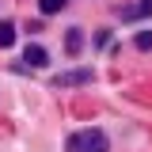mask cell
<instances>
[{
	"mask_svg": "<svg viewBox=\"0 0 152 152\" xmlns=\"http://www.w3.org/2000/svg\"><path fill=\"white\" fill-rule=\"evenodd\" d=\"M69 152H107V133L103 129H80L69 137Z\"/></svg>",
	"mask_w": 152,
	"mask_h": 152,
	"instance_id": "1",
	"label": "cell"
},
{
	"mask_svg": "<svg viewBox=\"0 0 152 152\" xmlns=\"http://www.w3.org/2000/svg\"><path fill=\"white\" fill-rule=\"evenodd\" d=\"M95 80V72L91 69H72V72H61V76H53V84L57 88H72V84H91Z\"/></svg>",
	"mask_w": 152,
	"mask_h": 152,
	"instance_id": "2",
	"label": "cell"
},
{
	"mask_svg": "<svg viewBox=\"0 0 152 152\" xmlns=\"http://www.w3.org/2000/svg\"><path fill=\"white\" fill-rule=\"evenodd\" d=\"M23 61H27L31 69H46V65H50V53H46L42 46H34V42H31V46L23 50Z\"/></svg>",
	"mask_w": 152,
	"mask_h": 152,
	"instance_id": "3",
	"label": "cell"
},
{
	"mask_svg": "<svg viewBox=\"0 0 152 152\" xmlns=\"http://www.w3.org/2000/svg\"><path fill=\"white\" fill-rule=\"evenodd\" d=\"M122 15L126 19H148L152 15V0H141V4H133V8H122Z\"/></svg>",
	"mask_w": 152,
	"mask_h": 152,
	"instance_id": "4",
	"label": "cell"
},
{
	"mask_svg": "<svg viewBox=\"0 0 152 152\" xmlns=\"http://www.w3.org/2000/svg\"><path fill=\"white\" fill-rule=\"evenodd\" d=\"M8 46H15V23H0V50H8Z\"/></svg>",
	"mask_w": 152,
	"mask_h": 152,
	"instance_id": "5",
	"label": "cell"
},
{
	"mask_svg": "<svg viewBox=\"0 0 152 152\" xmlns=\"http://www.w3.org/2000/svg\"><path fill=\"white\" fill-rule=\"evenodd\" d=\"M69 0H38V8H42V15H57L61 8H65Z\"/></svg>",
	"mask_w": 152,
	"mask_h": 152,
	"instance_id": "6",
	"label": "cell"
},
{
	"mask_svg": "<svg viewBox=\"0 0 152 152\" xmlns=\"http://www.w3.org/2000/svg\"><path fill=\"white\" fill-rule=\"evenodd\" d=\"M80 42H84V38H80V31H69V38H65V46H69V53H76V50H80Z\"/></svg>",
	"mask_w": 152,
	"mask_h": 152,
	"instance_id": "7",
	"label": "cell"
},
{
	"mask_svg": "<svg viewBox=\"0 0 152 152\" xmlns=\"http://www.w3.org/2000/svg\"><path fill=\"white\" fill-rule=\"evenodd\" d=\"M137 50H152V31H141L137 34Z\"/></svg>",
	"mask_w": 152,
	"mask_h": 152,
	"instance_id": "8",
	"label": "cell"
}]
</instances>
